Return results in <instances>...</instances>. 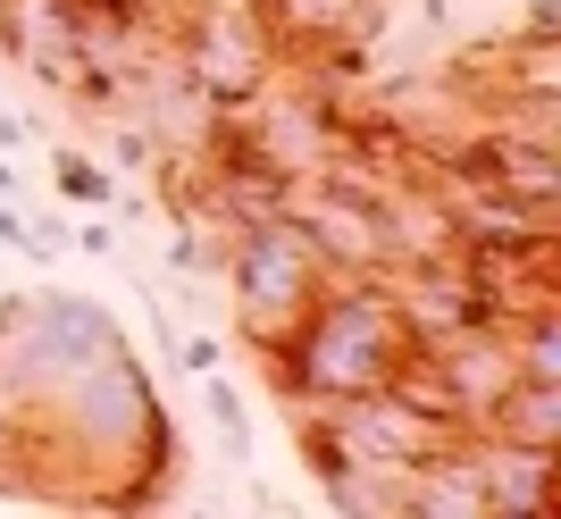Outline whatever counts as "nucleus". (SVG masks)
<instances>
[{
	"mask_svg": "<svg viewBox=\"0 0 561 519\" xmlns=\"http://www.w3.org/2000/svg\"><path fill=\"white\" fill-rule=\"evenodd\" d=\"M18 193L25 185H18V168H9V151H0V201H18Z\"/></svg>",
	"mask_w": 561,
	"mask_h": 519,
	"instance_id": "11",
	"label": "nucleus"
},
{
	"mask_svg": "<svg viewBox=\"0 0 561 519\" xmlns=\"http://www.w3.org/2000/svg\"><path fill=\"white\" fill-rule=\"evenodd\" d=\"M25 142H34V118H18V109H0V151H9V160H18Z\"/></svg>",
	"mask_w": 561,
	"mask_h": 519,
	"instance_id": "10",
	"label": "nucleus"
},
{
	"mask_svg": "<svg viewBox=\"0 0 561 519\" xmlns=\"http://www.w3.org/2000/svg\"><path fill=\"white\" fill-rule=\"evenodd\" d=\"M218 277H227V293H234V335L268 360L285 335H294V319L319 302V285H328L335 268L319 260V243L277 210V218H260V227L234 235V252H227Z\"/></svg>",
	"mask_w": 561,
	"mask_h": 519,
	"instance_id": "2",
	"label": "nucleus"
},
{
	"mask_svg": "<svg viewBox=\"0 0 561 519\" xmlns=\"http://www.w3.org/2000/svg\"><path fill=\"white\" fill-rule=\"evenodd\" d=\"M469 445H478L486 519H545V511H553V461H561V452L503 445V436H486V427H469Z\"/></svg>",
	"mask_w": 561,
	"mask_h": 519,
	"instance_id": "6",
	"label": "nucleus"
},
{
	"mask_svg": "<svg viewBox=\"0 0 561 519\" xmlns=\"http://www.w3.org/2000/svg\"><path fill=\"white\" fill-rule=\"evenodd\" d=\"M176 68H185V84L210 109H243L252 93H268L277 84V43H268V25L252 18V0H193L185 34H176V50H168Z\"/></svg>",
	"mask_w": 561,
	"mask_h": 519,
	"instance_id": "3",
	"label": "nucleus"
},
{
	"mask_svg": "<svg viewBox=\"0 0 561 519\" xmlns=\"http://www.w3.org/2000/svg\"><path fill=\"white\" fill-rule=\"evenodd\" d=\"M411 344L420 335H411L386 277H328L319 302L294 319V335L268 353V378H277L285 411H310V402H344V394L386 385Z\"/></svg>",
	"mask_w": 561,
	"mask_h": 519,
	"instance_id": "1",
	"label": "nucleus"
},
{
	"mask_svg": "<svg viewBox=\"0 0 561 519\" xmlns=\"http://www.w3.org/2000/svg\"><path fill=\"white\" fill-rule=\"evenodd\" d=\"M0 50H9V68H25L34 84L93 101V68H84V0H0Z\"/></svg>",
	"mask_w": 561,
	"mask_h": 519,
	"instance_id": "4",
	"label": "nucleus"
},
{
	"mask_svg": "<svg viewBox=\"0 0 561 519\" xmlns=\"http://www.w3.org/2000/svg\"><path fill=\"white\" fill-rule=\"evenodd\" d=\"M50 168H59V201H68V210H110L117 201V176L101 160H84V151H59Z\"/></svg>",
	"mask_w": 561,
	"mask_h": 519,
	"instance_id": "8",
	"label": "nucleus"
},
{
	"mask_svg": "<svg viewBox=\"0 0 561 519\" xmlns=\"http://www.w3.org/2000/svg\"><path fill=\"white\" fill-rule=\"evenodd\" d=\"M202 402H210V419H218V436H227V452H252V419H243V394H234L227 378H202Z\"/></svg>",
	"mask_w": 561,
	"mask_h": 519,
	"instance_id": "9",
	"label": "nucleus"
},
{
	"mask_svg": "<svg viewBox=\"0 0 561 519\" xmlns=\"http://www.w3.org/2000/svg\"><path fill=\"white\" fill-rule=\"evenodd\" d=\"M252 18L268 25L277 59H328V50H369L386 25V0H252Z\"/></svg>",
	"mask_w": 561,
	"mask_h": 519,
	"instance_id": "5",
	"label": "nucleus"
},
{
	"mask_svg": "<svg viewBox=\"0 0 561 519\" xmlns=\"http://www.w3.org/2000/svg\"><path fill=\"white\" fill-rule=\"evenodd\" d=\"M478 427H486V436H503V445L561 452V378H512Z\"/></svg>",
	"mask_w": 561,
	"mask_h": 519,
	"instance_id": "7",
	"label": "nucleus"
}]
</instances>
